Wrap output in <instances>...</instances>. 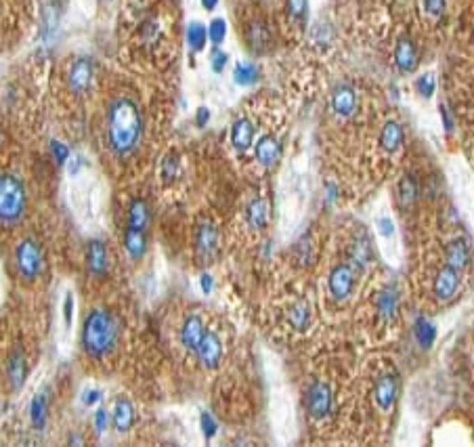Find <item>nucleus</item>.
<instances>
[{"label": "nucleus", "instance_id": "28", "mask_svg": "<svg viewBox=\"0 0 474 447\" xmlns=\"http://www.w3.org/2000/svg\"><path fill=\"white\" fill-rule=\"evenodd\" d=\"M413 336H416V340L422 349H430L436 340V326L428 317H416Z\"/></svg>", "mask_w": 474, "mask_h": 447}, {"label": "nucleus", "instance_id": "34", "mask_svg": "<svg viewBox=\"0 0 474 447\" xmlns=\"http://www.w3.org/2000/svg\"><path fill=\"white\" fill-rule=\"evenodd\" d=\"M47 409H49L47 393H38V395L32 399V407H30V418H32L34 428L42 430V428L47 426Z\"/></svg>", "mask_w": 474, "mask_h": 447}, {"label": "nucleus", "instance_id": "29", "mask_svg": "<svg viewBox=\"0 0 474 447\" xmlns=\"http://www.w3.org/2000/svg\"><path fill=\"white\" fill-rule=\"evenodd\" d=\"M287 322L296 332H306V328L310 326V307L306 301H298L296 305H292V309L287 311Z\"/></svg>", "mask_w": 474, "mask_h": 447}, {"label": "nucleus", "instance_id": "14", "mask_svg": "<svg viewBox=\"0 0 474 447\" xmlns=\"http://www.w3.org/2000/svg\"><path fill=\"white\" fill-rule=\"evenodd\" d=\"M246 40H248V47L252 49V53H258V55L269 53L273 47V34L264 22H252L246 28Z\"/></svg>", "mask_w": 474, "mask_h": 447}, {"label": "nucleus", "instance_id": "8", "mask_svg": "<svg viewBox=\"0 0 474 447\" xmlns=\"http://www.w3.org/2000/svg\"><path fill=\"white\" fill-rule=\"evenodd\" d=\"M459 277H461V271L453 269L449 265H445L436 273L434 283H432V292H434L436 301H441V303L451 301V298L455 296V292H457V288H459Z\"/></svg>", "mask_w": 474, "mask_h": 447}, {"label": "nucleus", "instance_id": "30", "mask_svg": "<svg viewBox=\"0 0 474 447\" xmlns=\"http://www.w3.org/2000/svg\"><path fill=\"white\" fill-rule=\"evenodd\" d=\"M149 225V206L145 200H132L128 206V225L132 229H147Z\"/></svg>", "mask_w": 474, "mask_h": 447}, {"label": "nucleus", "instance_id": "16", "mask_svg": "<svg viewBox=\"0 0 474 447\" xmlns=\"http://www.w3.org/2000/svg\"><path fill=\"white\" fill-rule=\"evenodd\" d=\"M254 143V124L248 118H237L231 124V145L237 154H244Z\"/></svg>", "mask_w": 474, "mask_h": 447}, {"label": "nucleus", "instance_id": "10", "mask_svg": "<svg viewBox=\"0 0 474 447\" xmlns=\"http://www.w3.org/2000/svg\"><path fill=\"white\" fill-rule=\"evenodd\" d=\"M397 395H399V378H397V374H393V372L382 374V376L376 380V389H374L376 405H378L382 411H388V409L395 405Z\"/></svg>", "mask_w": 474, "mask_h": 447}, {"label": "nucleus", "instance_id": "2", "mask_svg": "<svg viewBox=\"0 0 474 447\" xmlns=\"http://www.w3.org/2000/svg\"><path fill=\"white\" fill-rule=\"evenodd\" d=\"M118 343V324L105 309H95L84 322L82 328V347L86 355L101 359L116 349Z\"/></svg>", "mask_w": 474, "mask_h": 447}, {"label": "nucleus", "instance_id": "7", "mask_svg": "<svg viewBox=\"0 0 474 447\" xmlns=\"http://www.w3.org/2000/svg\"><path fill=\"white\" fill-rule=\"evenodd\" d=\"M219 246V231L210 221H200L198 229H196V256L202 262H208Z\"/></svg>", "mask_w": 474, "mask_h": 447}, {"label": "nucleus", "instance_id": "11", "mask_svg": "<svg viewBox=\"0 0 474 447\" xmlns=\"http://www.w3.org/2000/svg\"><path fill=\"white\" fill-rule=\"evenodd\" d=\"M90 82H93V61L88 57H78L70 65V76H68V84H70L72 93L74 95L86 93Z\"/></svg>", "mask_w": 474, "mask_h": 447}, {"label": "nucleus", "instance_id": "47", "mask_svg": "<svg viewBox=\"0 0 474 447\" xmlns=\"http://www.w3.org/2000/svg\"><path fill=\"white\" fill-rule=\"evenodd\" d=\"M109 426V414L105 411V407H99L97 414H95V428L99 434H103Z\"/></svg>", "mask_w": 474, "mask_h": 447}, {"label": "nucleus", "instance_id": "49", "mask_svg": "<svg viewBox=\"0 0 474 447\" xmlns=\"http://www.w3.org/2000/svg\"><path fill=\"white\" fill-rule=\"evenodd\" d=\"M208 122H210V109L208 107H198V111H196V126L198 128H204Z\"/></svg>", "mask_w": 474, "mask_h": 447}, {"label": "nucleus", "instance_id": "5", "mask_svg": "<svg viewBox=\"0 0 474 447\" xmlns=\"http://www.w3.org/2000/svg\"><path fill=\"white\" fill-rule=\"evenodd\" d=\"M353 285H355L353 265H338V267H334L330 271L328 290H330V294H332V298L336 303L347 301V298L351 296V292H353Z\"/></svg>", "mask_w": 474, "mask_h": 447}, {"label": "nucleus", "instance_id": "6", "mask_svg": "<svg viewBox=\"0 0 474 447\" xmlns=\"http://www.w3.org/2000/svg\"><path fill=\"white\" fill-rule=\"evenodd\" d=\"M306 409L315 420L328 418L332 409V391L326 382H315L306 391Z\"/></svg>", "mask_w": 474, "mask_h": 447}, {"label": "nucleus", "instance_id": "51", "mask_svg": "<svg viewBox=\"0 0 474 447\" xmlns=\"http://www.w3.org/2000/svg\"><path fill=\"white\" fill-rule=\"evenodd\" d=\"M338 196H340V194H338V187H336L334 183H328V185H326V202H328L330 206H334L336 200H338Z\"/></svg>", "mask_w": 474, "mask_h": 447}, {"label": "nucleus", "instance_id": "42", "mask_svg": "<svg viewBox=\"0 0 474 447\" xmlns=\"http://www.w3.org/2000/svg\"><path fill=\"white\" fill-rule=\"evenodd\" d=\"M200 426H202V434H204L206 439H212V437L216 434V430H219L216 420H214L212 414H208V411H204V414L200 416Z\"/></svg>", "mask_w": 474, "mask_h": 447}, {"label": "nucleus", "instance_id": "38", "mask_svg": "<svg viewBox=\"0 0 474 447\" xmlns=\"http://www.w3.org/2000/svg\"><path fill=\"white\" fill-rule=\"evenodd\" d=\"M208 36L212 40V45H221L225 38H227V22L223 17H214L210 24H208Z\"/></svg>", "mask_w": 474, "mask_h": 447}, {"label": "nucleus", "instance_id": "39", "mask_svg": "<svg viewBox=\"0 0 474 447\" xmlns=\"http://www.w3.org/2000/svg\"><path fill=\"white\" fill-rule=\"evenodd\" d=\"M227 63H229V55L225 51H221L219 47H214L210 51V68L214 70V74H221L227 68Z\"/></svg>", "mask_w": 474, "mask_h": 447}, {"label": "nucleus", "instance_id": "45", "mask_svg": "<svg viewBox=\"0 0 474 447\" xmlns=\"http://www.w3.org/2000/svg\"><path fill=\"white\" fill-rule=\"evenodd\" d=\"M80 399H82V403H84V405H97V403H101V399H103V391L88 386V389H84V391H82Z\"/></svg>", "mask_w": 474, "mask_h": 447}, {"label": "nucleus", "instance_id": "46", "mask_svg": "<svg viewBox=\"0 0 474 447\" xmlns=\"http://www.w3.org/2000/svg\"><path fill=\"white\" fill-rule=\"evenodd\" d=\"M439 113H441V118H443L445 132H447V134H451V132H453V128H455V122H453V116H451L449 107H447L445 103H439Z\"/></svg>", "mask_w": 474, "mask_h": 447}, {"label": "nucleus", "instance_id": "52", "mask_svg": "<svg viewBox=\"0 0 474 447\" xmlns=\"http://www.w3.org/2000/svg\"><path fill=\"white\" fill-rule=\"evenodd\" d=\"M212 283H214V279H212L210 273H202L200 275V288H202L204 294H210L212 292Z\"/></svg>", "mask_w": 474, "mask_h": 447}, {"label": "nucleus", "instance_id": "43", "mask_svg": "<svg viewBox=\"0 0 474 447\" xmlns=\"http://www.w3.org/2000/svg\"><path fill=\"white\" fill-rule=\"evenodd\" d=\"M445 7H447V0H424V11L434 19L443 17Z\"/></svg>", "mask_w": 474, "mask_h": 447}, {"label": "nucleus", "instance_id": "13", "mask_svg": "<svg viewBox=\"0 0 474 447\" xmlns=\"http://www.w3.org/2000/svg\"><path fill=\"white\" fill-rule=\"evenodd\" d=\"M198 357L202 361L204 368L208 370H216L223 357V343L214 332H206L200 347H198Z\"/></svg>", "mask_w": 474, "mask_h": 447}, {"label": "nucleus", "instance_id": "9", "mask_svg": "<svg viewBox=\"0 0 474 447\" xmlns=\"http://www.w3.org/2000/svg\"><path fill=\"white\" fill-rule=\"evenodd\" d=\"M330 105L338 118H351L357 109V91L351 84H336L330 97Z\"/></svg>", "mask_w": 474, "mask_h": 447}, {"label": "nucleus", "instance_id": "37", "mask_svg": "<svg viewBox=\"0 0 474 447\" xmlns=\"http://www.w3.org/2000/svg\"><path fill=\"white\" fill-rule=\"evenodd\" d=\"M287 17L292 22H298L302 24L306 19V11H308V0H287Z\"/></svg>", "mask_w": 474, "mask_h": 447}, {"label": "nucleus", "instance_id": "4", "mask_svg": "<svg viewBox=\"0 0 474 447\" xmlns=\"http://www.w3.org/2000/svg\"><path fill=\"white\" fill-rule=\"evenodd\" d=\"M15 260H17V269H19L22 277L28 281H34L42 271V252H40V246L32 237H26L17 244Z\"/></svg>", "mask_w": 474, "mask_h": 447}, {"label": "nucleus", "instance_id": "32", "mask_svg": "<svg viewBox=\"0 0 474 447\" xmlns=\"http://www.w3.org/2000/svg\"><path fill=\"white\" fill-rule=\"evenodd\" d=\"M258 78H260V70L250 61H239L233 68V82L237 86H252L258 82Z\"/></svg>", "mask_w": 474, "mask_h": 447}, {"label": "nucleus", "instance_id": "3", "mask_svg": "<svg viewBox=\"0 0 474 447\" xmlns=\"http://www.w3.org/2000/svg\"><path fill=\"white\" fill-rule=\"evenodd\" d=\"M24 210H26V187L15 175L5 173L0 177V219H3L5 225H13L22 219Z\"/></svg>", "mask_w": 474, "mask_h": 447}, {"label": "nucleus", "instance_id": "27", "mask_svg": "<svg viewBox=\"0 0 474 447\" xmlns=\"http://www.w3.org/2000/svg\"><path fill=\"white\" fill-rule=\"evenodd\" d=\"M26 357L22 351H15L11 353L9 361H7V378L11 382V389L13 391H19V386L26 382Z\"/></svg>", "mask_w": 474, "mask_h": 447}, {"label": "nucleus", "instance_id": "20", "mask_svg": "<svg viewBox=\"0 0 474 447\" xmlns=\"http://www.w3.org/2000/svg\"><path fill=\"white\" fill-rule=\"evenodd\" d=\"M204 324L198 315H189L181 328V343L187 351H198L202 338H204Z\"/></svg>", "mask_w": 474, "mask_h": 447}, {"label": "nucleus", "instance_id": "50", "mask_svg": "<svg viewBox=\"0 0 474 447\" xmlns=\"http://www.w3.org/2000/svg\"><path fill=\"white\" fill-rule=\"evenodd\" d=\"M296 250H298V256H302V262H308L306 260V256L310 254V240H308V235H302V240L296 246Z\"/></svg>", "mask_w": 474, "mask_h": 447}, {"label": "nucleus", "instance_id": "31", "mask_svg": "<svg viewBox=\"0 0 474 447\" xmlns=\"http://www.w3.org/2000/svg\"><path fill=\"white\" fill-rule=\"evenodd\" d=\"M187 47L193 51V53H202L206 49V40H210L208 36V28L200 22H191L187 26Z\"/></svg>", "mask_w": 474, "mask_h": 447}, {"label": "nucleus", "instance_id": "53", "mask_svg": "<svg viewBox=\"0 0 474 447\" xmlns=\"http://www.w3.org/2000/svg\"><path fill=\"white\" fill-rule=\"evenodd\" d=\"M216 5H219V0H202V7H204L206 11H214Z\"/></svg>", "mask_w": 474, "mask_h": 447}, {"label": "nucleus", "instance_id": "1", "mask_svg": "<svg viewBox=\"0 0 474 447\" xmlns=\"http://www.w3.org/2000/svg\"><path fill=\"white\" fill-rule=\"evenodd\" d=\"M143 134V118L134 101L120 97L107 107V143L109 149L124 158L132 154Z\"/></svg>", "mask_w": 474, "mask_h": 447}, {"label": "nucleus", "instance_id": "35", "mask_svg": "<svg viewBox=\"0 0 474 447\" xmlns=\"http://www.w3.org/2000/svg\"><path fill=\"white\" fill-rule=\"evenodd\" d=\"M179 171H181V160H179V154L171 152L164 156L162 164H160V177L166 185H173L179 177Z\"/></svg>", "mask_w": 474, "mask_h": 447}, {"label": "nucleus", "instance_id": "23", "mask_svg": "<svg viewBox=\"0 0 474 447\" xmlns=\"http://www.w3.org/2000/svg\"><path fill=\"white\" fill-rule=\"evenodd\" d=\"M246 221L248 227L252 231H262L269 223V206L262 198H254L250 200V204L246 206Z\"/></svg>", "mask_w": 474, "mask_h": 447}, {"label": "nucleus", "instance_id": "25", "mask_svg": "<svg viewBox=\"0 0 474 447\" xmlns=\"http://www.w3.org/2000/svg\"><path fill=\"white\" fill-rule=\"evenodd\" d=\"M420 198V181L413 175H405L397 185V200L401 208H411Z\"/></svg>", "mask_w": 474, "mask_h": 447}, {"label": "nucleus", "instance_id": "18", "mask_svg": "<svg viewBox=\"0 0 474 447\" xmlns=\"http://www.w3.org/2000/svg\"><path fill=\"white\" fill-rule=\"evenodd\" d=\"M403 141H405L403 126L397 120H388L382 126V130H380V147L388 154H395V152H399V149H401Z\"/></svg>", "mask_w": 474, "mask_h": 447}, {"label": "nucleus", "instance_id": "12", "mask_svg": "<svg viewBox=\"0 0 474 447\" xmlns=\"http://www.w3.org/2000/svg\"><path fill=\"white\" fill-rule=\"evenodd\" d=\"M254 156L262 168H273L281 158V141L275 134H262L256 141Z\"/></svg>", "mask_w": 474, "mask_h": 447}, {"label": "nucleus", "instance_id": "17", "mask_svg": "<svg viewBox=\"0 0 474 447\" xmlns=\"http://www.w3.org/2000/svg\"><path fill=\"white\" fill-rule=\"evenodd\" d=\"M86 265L93 275H105L107 273V246L101 240H90L86 246Z\"/></svg>", "mask_w": 474, "mask_h": 447}, {"label": "nucleus", "instance_id": "44", "mask_svg": "<svg viewBox=\"0 0 474 447\" xmlns=\"http://www.w3.org/2000/svg\"><path fill=\"white\" fill-rule=\"evenodd\" d=\"M376 225H378V233L384 237V240H388V237H393L395 235V223H393V219H388V217H380L378 221H376Z\"/></svg>", "mask_w": 474, "mask_h": 447}, {"label": "nucleus", "instance_id": "26", "mask_svg": "<svg viewBox=\"0 0 474 447\" xmlns=\"http://www.w3.org/2000/svg\"><path fill=\"white\" fill-rule=\"evenodd\" d=\"M124 248L128 252V256L132 260H139L145 256L147 252V237H145V231L143 229H132V227H126L124 231Z\"/></svg>", "mask_w": 474, "mask_h": 447}, {"label": "nucleus", "instance_id": "48", "mask_svg": "<svg viewBox=\"0 0 474 447\" xmlns=\"http://www.w3.org/2000/svg\"><path fill=\"white\" fill-rule=\"evenodd\" d=\"M63 317H65V326H72V317H74V294L68 292L65 301H63Z\"/></svg>", "mask_w": 474, "mask_h": 447}, {"label": "nucleus", "instance_id": "24", "mask_svg": "<svg viewBox=\"0 0 474 447\" xmlns=\"http://www.w3.org/2000/svg\"><path fill=\"white\" fill-rule=\"evenodd\" d=\"M372 258H374V248H372L370 237H365V235L357 237L353 248H351V265H353V269L365 271L370 267Z\"/></svg>", "mask_w": 474, "mask_h": 447}, {"label": "nucleus", "instance_id": "15", "mask_svg": "<svg viewBox=\"0 0 474 447\" xmlns=\"http://www.w3.org/2000/svg\"><path fill=\"white\" fill-rule=\"evenodd\" d=\"M395 63L401 74H411L418 68V51L409 36H401L395 45Z\"/></svg>", "mask_w": 474, "mask_h": 447}, {"label": "nucleus", "instance_id": "41", "mask_svg": "<svg viewBox=\"0 0 474 447\" xmlns=\"http://www.w3.org/2000/svg\"><path fill=\"white\" fill-rule=\"evenodd\" d=\"M313 40L315 42H317L322 49H326L328 45H330V40H332V34H330V28L326 26V24H317V26H315L313 28Z\"/></svg>", "mask_w": 474, "mask_h": 447}, {"label": "nucleus", "instance_id": "36", "mask_svg": "<svg viewBox=\"0 0 474 447\" xmlns=\"http://www.w3.org/2000/svg\"><path fill=\"white\" fill-rule=\"evenodd\" d=\"M416 88H418V95H420L422 99H432V95H434V91H436V78H434V74H432V72L422 74V76L416 80Z\"/></svg>", "mask_w": 474, "mask_h": 447}, {"label": "nucleus", "instance_id": "22", "mask_svg": "<svg viewBox=\"0 0 474 447\" xmlns=\"http://www.w3.org/2000/svg\"><path fill=\"white\" fill-rule=\"evenodd\" d=\"M111 422L116 426L118 432H128L134 424V409L132 403L124 397H118L113 403V411H111Z\"/></svg>", "mask_w": 474, "mask_h": 447}, {"label": "nucleus", "instance_id": "40", "mask_svg": "<svg viewBox=\"0 0 474 447\" xmlns=\"http://www.w3.org/2000/svg\"><path fill=\"white\" fill-rule=\"evenodd\" d=\"M51 154L59 166H63L70 160V147L61 141H51Z\"/></svg>", "mask_w": 474, "mask_h": 447}, {"label": "nucleus", "instance_id": "21", "mask_svg": "<svg viewBox=\"0 0 474 447\" xmlns=\"http://www.w3.org/2000/svg\"><path fill=\"white\" fill-rule=\"evenodd\" d=\"M468 262H470V246H468V242L461 240V237L449 242V246L445 250V265L464 271L468 267Z\"/></svg>", "mask_w": 474, "mask_h": 447}, {"label": "nucleus", "instance_id": "19", "mask_svg": "<svg viewBox=\"0 0 474 447\" xmlns=\"http://www.w3.org/2000/svg\"><path fill=\"white\" fill-rule=\"evenodd\" d=\"M376 309L382 322L393 324L399 315V296L393 288H386L378 294L376 298Z\"/></svg>", "mask_w": 474, "mask_h": 447}, {"label": "nucleus", "instance_id": "33", "mask_svg": "<svg viewBox=\"0 0 474 447\" xmlns=\"http://www.w3.org/2000/svg\"><path fill=\"white\" fill-rule=\"evenodd\" d=\"M57 28H59V9L55 3H51L45 13H42V42H51L53 36L57 34Z\"/></svg>", "mask_w": 474, "mask_h": 447}]
</instances>
